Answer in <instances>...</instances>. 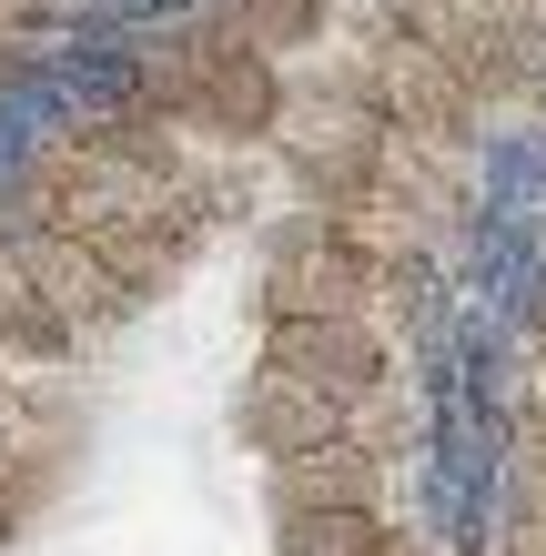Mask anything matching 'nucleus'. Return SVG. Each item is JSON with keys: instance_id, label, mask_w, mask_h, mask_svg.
Returning <instances> with one entry per match:
<instances>
[{"instance_id": "2", "label": "nucleus", "mask_w": 546, "mask_h": 556, "mask_svg": "<svg viewBox=\"0 0 546 556\" xmlns=\"http://www.w3.org/2000/svg\"><path fill=\"white\" fill-rule=\"evenodd\" d=\"M274 142H283V162H294L325 203H344V192H365L374 162H384V112L365 102L355 81H334V91H283Z\"/></svg>"}, {"instance_id": "6", "label": "nucleus", "mask_w": 546, "mask_h": 556, "mask_svg": "<svg viewBox=\"0 0 546 556\" xmlns=\"http://www.w3.org/2000/svg\"><path fill=\"white\" fill-rule=\"evenodd\" d=\"M283 536H294V556H374V506H334V516H283Z\"/></svg>"}, {"instance_id": "3", "label": "nucleus", "mask_w": 546, "mask_h": 556, "mask_svg": "<svg viewBox=\"0 0 546 556\" xmlns=\"http://www.w3.org/2000/svg\"><path fill=\"white\" fill-rule=\"evenodd\" d=\"M264 375L314 384V395H334V405H365L374 384H384V334H374L365 314H334V324H274V334H264Z\"/></svg>"}, {"instance_id": "5", "label": "nucleus", "mask_w": 546, "mask_h": 556, "mask_svg": "<svg viewBox=\"0 0 546 556\" xmlns=\"http://www.w3.org/2000/svg\"><path fill=\"white\" fill-rule=\"evenodd\" d=\"M274 506L283 516H334V506H374V455L365 445H314L274 466Z\"/></svg>"}, {"instance_id": "7", "label": "nucleus", "mask_w": 546, "mask_h": 556, "mask_svg": "<svg viewBox=\"0 0 546 556\" xmlns=\"http://www.w3.org/2000/svg\"><path fill=\"white\" fill-rule=\"evenodd\" d=\"M374 556H405V546H374Z\"/></svg>"}, {"instance_id": "1", "label": "nucleus", "mask_w": 546, "mask_h": 556, "mask_svg": "<svg viewBox=\"0 0 546 556\" xmlns=\"http://www.w3.org/2000/svg\"><path fill=\"white\" fill-rule=\"evenodd\" d=\"M395 283L405 274L355 253L334 223H294L274 243V264H264V304H274V324H334V314H374Z\"/></svg>"}, {"instance_id": "4", "label": "nucleus", "mask_w": 546, "mask_h": 556, "mask_svg": "<svg viewBox=\"0 0 546 556\" xmlns=\"http://www.w3.org/2000/svg\"><path fill=\"white\" fill-rule=\"evenodd\" d=\"M192 30L274 72L283 51H304L314 30H325V0H203V21H192Z\"/></svg>"}]
</instances>
